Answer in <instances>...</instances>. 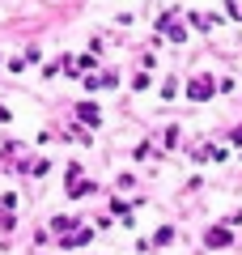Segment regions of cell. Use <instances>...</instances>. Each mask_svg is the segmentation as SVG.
Segmentation results:
<instances>
[{"mask_svg":"<svg viewBox=\"0 0 242 255\" xmlns=\"http://www.w3.org/2000/svg\"><path fill=\"white\" fill-rule=\"evenodd\" d=\"M208 247H230V230H208Z\"/></svg>","mask_w":242,"mask_h":255,"instance_id":"1","label":"cell"},{"mask_svg":"<svg viewBox=\"0 0 242 255\" xmlns=\"http://www.w3.org/2000/svg\"><path fill=\"white\" fill-rule=\"evenodd\" d=\"M213 94V85H208V77H200V81H191V98H208Z\"/></svg>","mask_w":242,"mask_h":255,"instance_id":"2","label":"cell"},{"mask_svg":"<svg viewBox=\"0 0 242 255\" xmlns=\"http://www.w3.org/2000/svg\"><path fill=\"white\" fill-rule=\"evenodd\" d=\"M81 119H85V124H98V111H94L90 102H85V107H81Z\"/></svg>","mask_w":242,"mask_h":255,"instance_id":"3","label":"cell"}]
</instances>
